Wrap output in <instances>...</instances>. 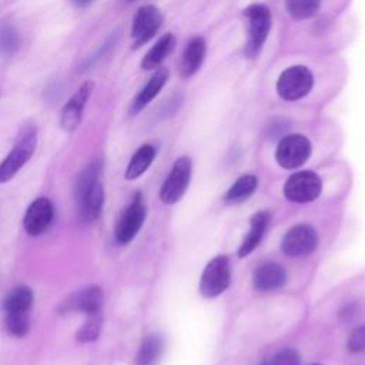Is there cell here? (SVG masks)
Returning <instances> with one entry per match:
<instances>
[{
  "mask_svg": "<svg viewBox=\"0 0 365 365\" xmlns=\"http://www.w3.org/2000/svg\"><path fill=\"white\" fill-rule=\"evenodd\" d=\"M101 324H103V318H101L100 311L88 314L84 325L76 332V341L80 344L96 341L100 335Z\"/></svg>",
  "mask_w": 365,
  "mask_h": 365,
  "instance_id": "obj_26",
  "label": "cell"
},
{
  "mask_svg": "<svg viewBox=\"0 0 365 365\" xmlns=\"http://www.w3.org/2000/svg\"><path fill=\"white\" fill-rule=\"evenodd\" d=\"M155 158V148L150 144H144L141 145L131 157L127 168H125V173H124V177L127 180H135L138 178L140 175H143L148 167L151 165L153 160Z\"/></svg>",
  "mask_w": 365,
  "mask_h": 365,
  "instance_id": "obj_20",
  "label": "cell"
},
{
  "mask_svg": "<svg viewBox=\"0 0 365 365\" xmlns=\"http://www.w3.org/2000/svg\"><path fill=\"white\" fill-rule=\"evenodd\" d=\"M268 220H269V215L265 211H259V212L252 215V218L250 221L251 222L250 224V231L245 235V238L241 242V247L238 250V255L241 258L247 257L250 252H252L255 250V247L259 244V241L264 235V231L268 225Z\"/></svg>",
  "mask_w": 365,
  "mask_h": 365,
  "instance_id": "obj_17",
  "label": "cell"
},
{
  "mask_svg": "<svg viewBox=\"0 0 365 365\" xmlns=\"http://www.w3.org/2000/svg\"><path fill=\"white\" fill-rule=\"evenodd\" d=\"M125 1H128V3H131V1H135V0H125Z\"/></svg>",
  "mask_w": 365,
  "mask_h": 365,
  "instance_id": "obj_32",
  "label": "cell"
},
{
  "mask_svg": "<svg viewBox=\"0 0 365 365\" xmlns=\"http://www.w3.org/2000/svg\"><path fill=\"white\" fill-rule=\"evenodd\" d=\"M267 365H299V355L297 351L287 348L279 352H277L268 362Z\"/></svg>",
  "mask_w": 365,
  "mask_h": 365,
  "instance_id": "obj_29",
  "label": "cell"
},
{
  "mask_svg": "<svg viewBox=\"0 0 365 365\" xmlns=\"http://www.w3.org/2000/svg\"><path fill=\"white\" fill-rule=\"evenodd\" d=\"M257 185H258V181L255 175H251V174L242 175L228 188L225 194V201L230 204L242 202L254 194V191L257 190Z\"/></svg>",
  "mask_w": 365,
  "mask_h": 365,
  "instance_id": "obj_23",
  "label": "cell"
},
{
  "mask_svg": "<svg viewBox=\"0 0 365 365\" xmlns=\"http://www.w3.org/2000/svg\"><path fill=\"white\" fill-rule=\"evenodd\" d=\"M248 19V41L245 53L248 57H254L261 50L271 26V13L265 6L252 4L244 10Z\"/></svg>",
  "mask_w": 365,
  "mask_h": 365,
  "instance_id": "obj_4",
  "label": "cell"
},
{
  "mask_svg": "<svg viewBox=\"0 0 365 365\" xmlns=\"http://www.w3.org/2000/svg\"><path fill=\"white\" fill-rule=\"evenodd\" d=\"M321 178L312 171L292 174L284 184V195L292 202H309L321 192Z\"/></svg>",
  "mask_w": 365,
  "mask_h": 365,
  "instance_id": "obj_6",
  "label": "cell"
},
{
  "mask_svg": "<svg viewBox=\"0 0 365 365\" xmlns=\"http://www.w3.org/2000/svg\"><path fill=\"white\" fill-rule=\"evenodd\" d=\"M34 302L33 289L29 285L13 288L4 298V312H30Z\"/></svg>",
  "mask_w": 365,
  "mask_h": 365,
  "instance_id": "obj_19",
  "label": "cell"
},
{
  "mask_svg": "<svg viewBox=\"0 0 365 365\" xmlns=\"http://www.w3.org/2000/svg\"><path fill=\"white\" fill-rule=\"evenodd\" d=\"M145 214H147V208H145L144 198L140 192H137L133 201L130 202V205L123 211L115 225L114 235L118 244L125 245L135 238V235L143 227Z\"/></svg>",
  "mask_w": 365,
  "mask_h": 365,
  "instance_id": "obj_3",
  "label": "cell"
},
{
  "mask_svg": "<svg viewBox=\"0 0 365 365\" xmlns=\"http://www.w3.org/2000/svg\"><path fill=\"white\" fill-rule=\"evenodd\" d=\"M103 171V163L101 160L96 158L91 163L86 165V168L80 173L77 182H76V198L77 201L81 198V195L96 182L100 180Z\"/></svg>",
  "mask_w": 365,
  "mask_h": 365,
  "instance_id": "obj_24",
  "label": "cell"
},
{
  "mask_svg": "<svg viewBox=\"0 0 365 365\" xmlns=\"http://www.w3.org/2000/svg\"><path fill=\"white\" fill-rule=\"evenodd\" d=\"M163 348L164 342L160 335L153 334L145 336L135 356V365H155L163 354Z\"/></svg>",
  "mask_w": 365,
  "mask_h": 365,
  "instance_id": "obj_22",
  "label": "cell"
},
{
  "mask_svg": "<svg viewBox=\"0 0 365 365\" xmlns=\"http://www.w3.org/2000/svg\"><path fill=\"white\" fill-rule=\"evenodd\" d=\"M205 56V41L202 37H194L185 47L181 58V73L184 77L192 76L202 64Z\"/></svg>",
  "mask_w": 365,
  "mask_h": 365,
  "instance_id": "obj_18",
  "label": "cell"
},
{
  "mask_svg": "<svg viewBox=\"0 0 365 365\" xmlns=\"http://www.w3.org/2000/svg\"><path fill=\"white\" fill-rule=\"evenodd\" d=\"M348 349L351 352H365V325L355 328L348 338Z\"/></svg>",
  "mask_w": 365,
  "mask_h": 365,
  "instance_id": "obj_30",
  "label": "cell"
},
{
  "mask_svg": "<svg viewBox=\"0 0 365 365\" xmlns=\"http://www.w3.org/2000/svg\"><path fill=\"white\" fill-rule=\"evenodd\" d=\"M103 305V291L98 285H88L73 292L58 308L60 312H98Z\"/></svg>",
  "mask_w": 365,
  "mask_h": 365,
  "instance_id": "obj_13",
  "label": "cell"
},
{
  "mask_svg": "<svg viewBox=\"0 0 365 365\" xmlns=\"http://www.w3.org/2000/svg\"><path fill=\"white\" fill-rule=\"evenodd\" d=\"M20 33L10 24L0 26V56L10 57L20 47Z\"/></svg>",
  "mask_w": 365,
  "mask_h": 365,
  "instance_id": "obj_27",
  "label": "cell"
},
{
  "mask_svg": "<svg viewBox=\"0 0 365 365\" xmlns=\"http://www.w3.org/2000/svg\"><path fill=\"white\" fill-rule=\"evenodd\" d=\"M321 0H285L288 13L295 19H308L319 9Z\"/></svg>",
  "mask_w": 365,
  "mask_h": 365,
  "instance_id": "obj_28",
  "label": "cell"
},
{
  "mask_svg": "<svg viewBox=\"0 0 365 365\" xmlns=\"http://www.w3.org/2000/svg\"><path fill=\"white\" fill-rule=\"evenodd\" d=\"M163 23V16L155 6L147 4L137 10L133 26H131V37L133 47H140L147 43L160 29Z\"/></svg>",
  "mask_w": 365,
  "mask_h": 365,
  "instance_id": "obj_12",
  "label": "cell"
},
{
  "mask_svg": "<svg viewBox=\"0 0 365 365\" xmlns=\"http://www.w3.org/2000/svg\"><path fill=\"white\" fill-rule=\"evenodd\" d=\"M190 177H191V161L188 157H180L168 177L165 178V181L161 185L160 190V198L163 200V202L165 204H174L177 202L182 194L185 192L188 184H190Z\"/></svg>",
  "mask_w": 365,
  "mask_h": 365,
  "instance_id": "obj_7",
  "label": "cell"
},
{
  "mask_svg": "<svg viewBox=\"0 0 365 365\" xmlns=\"http://www.w3.org/2000/svg\"><path fill=\"white\" fill-rule=\"evenodd\" d=\"M94 90L93 81H84L76 93L68 98V101L63 106L60 113V125L64 131L73 133L77 130L83 120L84 108L87 106L88 98L91 97Z\"/></svg>",
  "mask_w": 365,
  "mask_h": 365,
  "instance_id": "obj_9",
  "label": "cell"
},
{
  "mask_svg": "<svg viewBox=\"0 0 365 365\" xmlns=\"http://www.w3.org/2000/svg\"><path fill=\"white\" fill-rule=\"evenodd\" d=\"M175 46V37L168 33V34H164L148 51L147 54L144 56L143 61H141V67L144 70H153V68H157L161 61L173 51Z\"/></svg>",
  "mask_w": 365,
  "mask_h": 365,
  "instance_id": "obj_21",
  "label": "cell"
},
{
  "mask_svg": "<svg viewBox=\"0 0 365 365\" xmlns=\"http://www.w3.org/2000/svg\"><path fill=\"white\" fill-rule=\"evenodd\" d=\"M37 147L36 125L24 124L10 153L0 163V184L9 182L33 157Z\"/></svg>",
  "mask_w": 365,
  "mask_h": 365,
  "instance_id": "obj_1",
  "label": "cell"
},
{
  "mask_svg": "<svg viewBox=\"0 0 365 365\" xmlns=\"http://www.w3.org/2000/svg\"><path fill=\"white\" fill-rule=\"evenodd\" d=\"M318 245V234L308 224L294 225L282 238V251L289 257H304L311 254Z\"/></svg>",
  "mask_w": 365,
  "mask_h": 365,
  "instance_id": "obj_10",
  "label": "cell"
},
{
  "mask_svg": "<svg viewBox=\"0 0 365 365\" xmlns=\"http://www.w3.org/2000/svg\"><path fill=\"white\" fill-rule=\"evenodd\" d=\"M230 281L231 269L228 258L218 255L205 265L200 278V292L207 298H215L228 288Z\"/></svg>",
  "mask_w": 365,
  "mask_h": 365,
  "instance_id": "obj_2",
  "label": "cell"
},
{
  "mask_svg": "<svg viewBox=\"0 0 365 365\" xmlns=\"http://www.w3.org/2000/svg\"><path fill=\"white\" fill-rule=\"evenodd\" d=\"M312 83V74L307 67L294 66L282 71L277 83V91L284 100L294 101L307 96Z\"/></svg>",
  "mask_w": 365,
  "mask_h": 365,
  "instance_id": "obj_5",
  "label": "cell"
},
{
  "mask_svg": "<svg viewBox=\"0 0 365 365\" xmlns=\"http://www.w3.org/2000/svg\"><path fill=\"white\" fill-rule=\"evenodd\" d=\"M311 154L309 141L301 134L284 137L275 151V158L282 168H297L302 165Z\"/></svg>",
  "mask_w": 365,
  "mask_h": 365,
  "instance_id": "obj_8",
  "label": "cell"
},
{
  "mask_svg": "<svg viewBox=\"0 0 365 365\" xmlns=\"http://www.w3.org/2000/svg\"><path fill=\"white\" fill-rule=\"evenodd\" d=\"M54 218V205L47 197L36 198L27 208L23 227L30 237H38L48 230Z\"/></svg>",
  "mask_w": 365,
  "mask_h": 365,
  "instance_id": "obj_11",
  "label": "cell"
},
{
  "mask_svg": "<svg viewBox=\"0 0 365 365\" xmlns=\"http://www.w3.org/2000/svg\"><path fill=\"white\" fill-rule=\"evenodd\" d=\"M168 78V70L167 68H158L154 76L148 80V83L140 90V93L135 96V98L131 103L130 113L137 114L140 113L164 87Z\"/></svg>",
  "mask_w": 365,
  "mask_h": 365,
  "instance_id": "obj_16",
  "label": "cell"
},
{
  "mask_svg": "<svg viewBox=\"0 0 365 365\" xmlns=\"http://www.w3.org/2000/svg\"><path fill=\"white\" fill-rule=\"evenodd\" d=\"M261 365H267V362H265V364H261Z\"/></svg>",
  "mask_w": 365,
  "mask_h": 365,
  "instance_id": "obj_33",
  "label": "cell"
},
{
  "mask_svg": "<svg viewBox=\"0 0 365 365\" xmlns=\"http://www.w3.org/2000/svg\"><path fill=\"white\" fill-rule=\"evenodd\" d=\"M104 187L101 184V181H96L83 195L81 198L77 201L83 220L87 222H94L101 211H103V205H104Z\"/></svg>",
  "mask_w": 365,
  "mask_h": 365,
  "instance_id": "obj_15",
  "label": "cell"
},
{
  "mask_svg": "<svg viewBox=\"0 0 365 365\" xmlns=\"http://www.w3.org/2000/svg\"><path fill=\"white\" fill-rule=\"evenodd\" d=\"M70 1H71L73 6L77 7V9H86V7H88L94 0H70Z\"/></svg>",
  "mask_w": 365,
  "mask_h": 365,
  "instance_id": "obj_31",
  "label": "cell"
},
{
  "mask_svg": "<svg viewBox=\"0 0 365 365\" xmlns=\"http://www.w3.org/2000/svg\"><path fill=\"white\" fill-rule=\"evenodd\" d=\"M285 279L287 275L284 268L274 262L259 265L252 274V284L258 291L278 289L285 284Z\"/></svg>",
  "mask_w": 365,
  "mask_h": 365,
  "instance_id": "obj_14",
  "label": "cell"
},
{
  "mask_svg": "<svg viewBox=\"0 0 365 365\" xmlns=\"http://www.w3.org/2000/svg\"><path fill=\"white\" fill-rule=\"evenodd\" d=\"M6 331L13 336H24L30 329V312H4Z\"/></svg>",
  "mask_w": 365,
  "mask_h": 365,
  "instance_id": "obj_25",
  "label": "cell"
}]
</instances>
